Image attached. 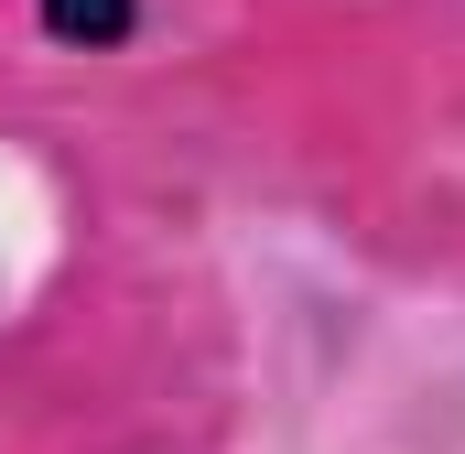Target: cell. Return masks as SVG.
<instances>
[{"instance_id": "obj_1", "label": "cell", "mask_w": 465, "mask_h": 454, "mask_svg": "<svg viewBox=\"0 0 465 454\" xmlns=\"http://www.w3.org/2000/svg\"><path fill=\"white\" fill-rule=\"evenodd\" d=\"M141 0H44V33L54 44H130Z\"/></svg>"}]
</instances>
